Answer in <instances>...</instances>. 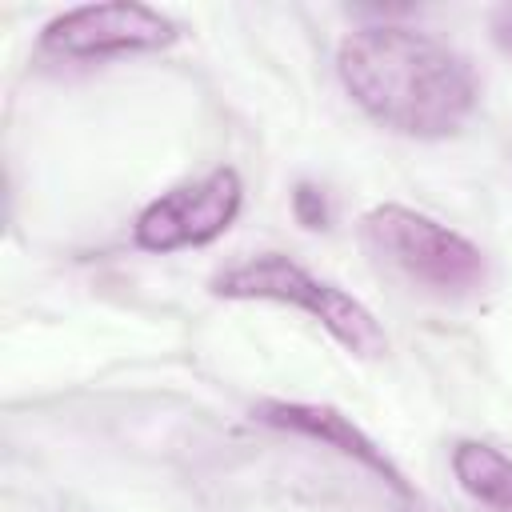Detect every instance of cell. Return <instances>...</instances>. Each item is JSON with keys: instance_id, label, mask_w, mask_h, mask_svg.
Wrapping results in <instances>:
<instances>
[{"instance_id": "6", "label": "cell", "mask_w": 512, "mask_h": 512, "mask_svg": "<svg viewBox=\"0 0 512 512\" xmlns=\"http://www.w3.org/2000/svg\"><path fill=\"white\" fill-rule=\"evenodd\" d=\"M252 416L264 420V424H272V428H284V432L320 440L324 448H336L340 456H348V460H356L360 468L376 472L392 492L412 496V488H408L404 472L392 464V456H388L364 428H356L352 416H344L340 408H332V404H304V400H264Z\"/></svg>"}, {"instance_id": "9", "label": "cell", "mask_w": 512, "mask_h": 512, "mask_svg": "<svg viewBox=\"0 0 512 512\" xmlns=\"http://www.w3.org/2000/svg\"><path fill=\"white\" fill-rule=\"evenodd\" d=\"M492 36H496V44L504 52H512V4H504V8L492 12Z\"/></svg>"}, {"instance_id": "2", "label": "cell", "mask_w": 512, "mask_h": 512, "mask_svg": "<svg viewBox=\"0 0 512 512\" xmlns=\"http://www.w3.org/2000/svg\"><path fill=\"white\" fill-rule=\"evenodd\" d=\"M212 292L224 300H272V304L300 308L352 356H384L388 352L384 328L352 292H344L332 280L312 276L304 264H296L284 252H260V256H248V260L216 272Z\"/></svg>"}, {"instance_id": "7", "label": "cell", "mask_w": 512, "mask_h": 512, "mask_svg": "<svg viewBox=\"0 0 512 512\" xmlns=\"http://www.w3.org/2000/svg\"><path fill=\"white\" fill-rule=\"evenodd\" d=\"M452 472L476 504L492 512H512V460L500 448L484 440H460L452 448Z\"/></svg>"}, {"instance_id": "3", "label": "cell", "mask_w": 512, "mask_h": 512, "mask_svg": "<svg viewBox=\"0 0 512 512\" xmlns=\"http://www.w3.org/2000/svg\"><path fill=\"white\" fill-rule=\"evenodd\" d=\"M360 236L372 256L392 264L412 284L440 292V296H468L488 284L484 252L460 236L456 228L404 208V204H376L360 220Z\"/></svg>"}, {"instance_id": "8", "label": "cell", "mask_w": 512, "mask_h": 512, "mask_svg": "<svg viewBox=\"0 0 512 512\" xmlns=\"http://www.w3.org/2000/svg\"><path fill=\"white\" fill-rule=\"evenodd\" d=\"M292 208L300 216L304 228H324L328 224V204H324V192L312 188V184H300L296 196H292Z\"/></svg>"}, {"instance_id": "5", "label": "cell", "mask_w": 512, "mask_h": 512, "mask_svg": "<svg viewBox=\"0 0 512 512\" xmlns=\"http://www.w3.org/2000/svg\"><path fill=\"white\" fill-rule=\"evenodd\" d=\"M176 24L132 0H112V4H80L60 16H52L40 32V44L52 56L68 60H108V56H128V52H160L176 44Z\"/></svg>"}, {"instance_id": "1", "label": "cell", "mask_w": 512, "mask_h": 512, "mask_svg": "<svg viewBox=\"0 0 512 512\" xmlns=\"http://www.w3.org/2000/svg\"><path fill=\"white\" fill-rule=\"evenodd\" d=\"M344 92L388 132L444 140L464 128L480 84L472 64L444 40L408 24H368L340 40Z\"/></svg>"}, {"instance_id": "4", "label": "cell", "mask_w": 512, "mask_h": 512, "mask_svg": "<svg viewBox=\"0 0 512 512\" xmlns=\"http://www.w3.org/2000/svg\"><path fill=\"white\" fill-rule=\"evenodd\" d=\"M244 204V184L236 168H212L200 180L160 192L132 224V240L144 252L200 248L224 236Z\"/></svg>"}]
</instances>
